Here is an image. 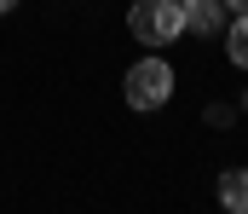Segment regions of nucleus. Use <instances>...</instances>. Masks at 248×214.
Segmentation results:
<instances>
[{"label":"nucleus","instance_id":"39448f33","mask_svg":"<svg viewBox=\"0 0 248 214\" xmlns=\"http://www.w3.org/2000/svg\"><path fill=\"white\" fill-rule=\"evenodd\" d=\"M225 41H231V64H237V70H248V12H237V17H231V35H225Z\"/></svg>","mask_w":248,"mask_h":214},{"label":"nucleus","instance_id":"f257e3e1","mask_svg":"<svg viewBox=\"0 0 248 214\" xmlns=\"http://www.w3.org/2000/svg\"><path fill=\"white\" fill-rule=\"evenodd\" d=\"M127 29H133L144 47H168V41L185 35V12H179L173 0H133V6H127Z\"/></svg>","mask_w":248,"mask_h":214},{"label":"nucleus","instance_id":"423d86ee","mask_svg":"<svg viewBox=\"0 0 248 214\" xmlns=\"http://www.w3.org/2000/svg\"><path fill=\"white\" fill-rule=\"evenodd\" d=\"M219 6H225V12H248V0H219Z\"/></svg>","mask_w":248,"mask_h":214},{"label":"nucleus","instance_id":"7ed1b4c3","mask_svg":"<svg viewBox=\"0 0 248 214\" xmlns=\"http://www.w3.org/2000/svg\"><path fill=\"white\" fill-rule=\"evenodd\" d=\"M225 17H231V12H225L219 0H190V6H185V29H190V35H219Z\"/></svg>","mask_w":248,"mask_h":214},{"label":"nucleus","instance_id":"20e7f679","mask_svg":"<svg viewBox=\"0 0 248 214\" xmlns=\"http://www.w3.org/2000/svg\"><path fill=\"white\" fill-rule=\"evenodd\" d=\"M219 203L231 214H248V168H225L219 174Z\"/></svg>","mask_w":248,"mask_h":214},{"label":"nucleus","instance_id":"f03ea898","mask_svg":"<svg viewBox=\"0 0 248 214\" xmlns=\"http://www.w3.org/2000/svg\"><path fill=\"white\" fill-rule=\"evenodd\" d=\"M122 93H127L133 110H162V104L173 99V64H168V58H139V64L127 70Z\"/></svg>","mask_w":248,"mask_h":214},{"label":"nucleus","instance_id":"6e6552de","mask_svg":"<svg viewBox=\"0 0 248 214\" xmlns=\"http://www.w3.org/2000/svg\"><path fill=\"white\" fill-rule=\"evenodd\" d=\"M173 6H179V12H185V6H190V0H173Z\"/></svg>","mask_w":248,"mask_h":214},{"label":"nucleus","instance_id":"0eeeda50","mask_svg":"<svg viewBox=\"0 0 248 214\" xmlns=\"http://www.w3.org/2000/svg\"><path fill=\"white\" fill-rule=\"evenodd\" d=\"M12 6H17V0H0V12H12Z\"/></svg>","mask_w":248,"mask_h":214}]
</instances>
